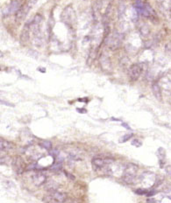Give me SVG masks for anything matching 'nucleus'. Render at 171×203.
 <instances>
[{"instance_id": "a878e982", "label": "nucleus", "mask_w": 171, "mask_h": 203, "mask_svg": "<svg viewBox=\"0 0 171 203\" xmlns=\"http://www.w3.org/2000/svg\"><path fill=\"white\" fill-rule=\"evenodd\" d=\"M64 174H65V175L67 176V178H68L69 179H70V180H75V179H76V177H75L72 173H69V172H66V171H64Z\"/></svg>"}, {"instance_id": "4468645a", "label": "nucleus", "mask_w": 171, "mask_h": 203, "mask_svg": "<svg viewBox=\"0 0 171 203\" xmlns=\"http://www.w3.org/2000/svg\"><path fill=\"white\" fill-rule=\"evenodd\" d=\"M152 91H153V94L155 96V97L159 100V101H161L162 100V95H161V87L158 83L155 82L153 83L152 85Z\"/></svg>"}, {"instance_id": "a211bd4d", "label": "nucleus", "mask_w": 171, "mask_h": 203, "mask_svg": "<svg viewBox=\"0 0 171 203\" xmlns=\"http://www.w3.org/2000/svg\"><path fill=\"white\" fill-rule=\"evenodd\" d=\"M58 188V185L51 180V181H48L45 184V189L49 191V192H54V191H56V189Z\"/></svg>"}, {"instance_id": "473e14b6", "label": "nucleus", "mask_w": 171, "mask_h": 203, "mask_svg": "<svg viewBox=\"0 0 171 203\" xmlns=\"http://www.w3.org/2000/svg\"><path fill=\"white\" fill-rule=\"evenodd\" d=\"M122 125H123L124 127H125L126 129H129V130H131V128H130L129 126H128L127 124H122Z\"/></svg>"}, {"instance_id": "f8f14e48", "label": "nucleus", "mask_w": 171, "mask_h": 203, "mask_svg": "<svg viewBox=\"0 0 171 203\" xmlns=\"http://www.w3.org/2000/svg\"><path fill=\"white\" fill-rule=\"evenodd\" d=\"M30 23L29 24H26L22 32H21V34H20V42L21 44H26L28 42L29 40V38H30Z\"/></svg>"}, {"instance_id": "cd10ccee", "label": "nucleus", "mask_w": 171, "mask_h": 203, "mask_svg": "<svg viewBox=\"0 0 171 203\" xmlns=\"http://www.w3.org/2000/svg\"><path fill=\"white\" fill-rule=\"evenodd\" d=\"M0 103L4 104V105H6V106H10V107H14V105H13L12 103H10L5 102V101H3V100H0Z\"/></svg>"}, {"instance_id": "ddd939ff", "label": "nucleus", "mask_w": 171, "mask_h": 203, "mask_svg": "<svg viewBox=\"0 0 171 203\" xmlns=\"http://www.w3.org/2000/svg\"><path fill=\"white\" fill-rule=\"evenodd\" d=\"M20 8V5L19 2L17 1V0H14V1L10 5V6H8L5 11H4V14L5 15H10L12 13H16L17 11Z\"/></svg>"}, {"instance_id": "9d476101", "label": "nucleus", "mask_w": 171, "mask_h": 203, "mask_svg": "<svg viewBox=\"0 0 171 203\" xmlns=\"http://www.w3.org/2000/svg\"><path fill=\"white\" fill-rule=\"evenodd\" d=\"M99 62H100V65L103 70L106 72H109L112 70V62H111L109 56H107L104 54H102L99 59Z\"/></svg>"}, {"instance_id": "423d86ee", "label": "nucleus", "mask_w": 171, "mask_h": 203, "mask_svg": "<svg viewBox=\"0 0 171 203\" xmlns=\"http://www.w3.org/2000/svg\"><path fill=\"white\" fill-rule=\"evenodd\" d=\"M142 72V67L140 64H133L128 69V75L132 81H135L139 79Z\"/></svg>"}, {"instance_id": "bb28decb", "label": "nucleus", "mask_w": 171, "mask_h": 203, "mask_svg": "<svg viewBox=\"0 0 171 203\" xmlns=\"http://www.w3.org/2000/svg\"><path fill=\"white\" fill-rule=\"evenodd\" d=\"M165 170H166L167 174L171 178V166H170V165H169V166H167L165 167Z\"/></svg>"}, {"instance_id": "72a5a7b5", "label": "nucleus", "mask_w": 171, "mask_h": 203, "mask_svg": "<svg viewBox=\"0 0 171 203\" xmlns=\"http://www.w3.org/2000/svg\"><path fill=\"white\" fill-rule=\"evenodd\" d=\"M2 56H3V53L0 51V57H2Z\"/></svg>"}, {"instance_id": "7c9ffc66", "label": "nucleus", "mask_w": 171, "mask_h": 203, "mask_svg": "<svg viewBox=\"0 0 171 203\" xmlns=\"http://www.w3.org/2000/svg\"><path fill=\"white\" fill-rule=\"evenodd\" d=\"M166 194H167V196L171 200V189H170V190H168L167 193H166Z\"/></svg>"}, {"instance_id": "412c9836", "label": "nucleus", "mask_w": 171, "mask_h": 203, "mask_svg": "<svg viewBox=\"0 0 171 203\" xmlns=\"http://www.w3.org/2000/svg\"><path fill=\"white\" fill-rule=\"evenodd\" d=\"M62 167V165H61V161L58 160L57 162H55L51 165V170L55 171V172H59Z\"/></svg>"}, {"instance_id": "20e7f679", "label": "nucleus", "mask_w": 171, "mask_h": 203, "mask_svg": "<svg viewBox=\"0 0 171 203\" xmlns=\"http://www.w3.org/2000/svg\"><path fill=\"white\" fill-rule=\"evenodd\" d=\"M37 0H29V1L21 6L16 12V16H15V18H16V21L17 22H21L22 20H24L27 17V15L28 14L29 11L33 7V5L36 4Z\"/></svg>"}, {"instance_id": "f03ea898", "label": "nucleus", "mask_w": 171, "mask_h": 203, "mask_svg": "<svg viewBox=\"0 0 171 203\" xmlns=\"http://www.w3.org/2000/svg\"><path fill=\"white\" fill-rule=\"evenodd\" d=\"M123 39H124V33L115 31L112 35H108L106 37V46L111 50H116L121 46Z\"/></svg>"}, {"instance_id": "1a4fd4ad", "label": "nucleus", "mask_w": 171, "mask_h": 203, "mask_svg": "<svg viewBox=\"0 0 171 203\" xmlns=\"http://www.w3.org/2000/svg\"><path fill=\"white\" fill-rule=\"evenodd\" d=\"M12 166H13L14 171H15L18 174L23 173V172L25 171V163H24L23 160L21 159L20 157H18V156L15 157L14 159H13V160H12Z\"/></svg>"}, {"instance_id": "f3484780", "label": "nucleus", "mask_w": 171, "mask_h": 203, "mask_svg": "<svg viewBox=\"0 0 171 203\" xmlns=\"http://www.w3.org/2000/svg\"><path fill=\"white\" fill-rule=\"evenodd\" d=\"M159 5L166 11H171V0H156Z\"/></svg>"}, {"instance_id": "7ed1b4c3", "label": "nucleus", "mask_w": 171, "mask_h": 203, "mask_svg": "<svg viewBox=\"0 0 171 203\" xmlns=\"http://www.w3.org/2000/svg\"><path fill=\"white\" fill-rule=\"evenodd\" d=\"M61 20L65 25H67L69 27H72L76 25V12L73 9L71 5L67 6L65 9L63 10L61 13Z\"/></svg>"}, {"instance_id": "6e6552de", "label": "nucleus", "mask_w": 171, "mask_h": 203, "mask_svg": "<svg viewBox=\"0 0 171 203\" xmlns=\"http://www.w3.org/2000/svg\"><path fill=\"white\" fill-rule=\"evenodd\" d=\"M114 160L112 159H104V158L98 157V158H94L92 160V166L95 168H99V167H103L104 166H107V165H111L112 163H113Z\"/></svg>"}, {"instance_id": "c85d7f7f", "label": "nucleus", "mask_w": 171, "mask_h": 203, "mask_svg": "<svg viewBox=\"0 0 171 203\" xmlns=\"http://www.w3.org/2000/svg\"><path fill=\"white\" fill-rule=\"evenodd\" d=\"M76 111L77 112H79V113H86V112H87V110L86 109H76Z\"/></svg>"}, {"instance_id": "4be33fe9", "label": "nucleus", "mask_w": 171, "mask_h": 203, "mask_svg": "<svg viewBox=\"0 0 171 203\" xmlns=\"http://www.w3.org/2000/svg\"><path fill=\"white\" fill-rule=\"evenodd\" d=\"M39 145L43 149H45V150H51L52 149V143L49 142V141H46V140L42 141L41 143L39 144Z\"/></svg>"}, {"instance_id": "f704fd0d", "label": "nucleus", "mask_w": 171, "mask_h": 203, "mask_svg": "<svg viewBox=\"0 0 171 203\" xmlns=\"http://www.w3.org/2000/svg\"><path fill=\"white\" fill-rule=\"evenodd\" d=\"M0 70H1V69H0Z\"/></svg>"}, {"instance_id": "5701e85b", "label": "nucleus", "mask_w": 171, "mask_h": 203, "mask_svg": "<svg viewBox=\"0 0 171 203\" xmlns=\"http://www.w3.org/2000/svg\"><path fill=\"white\" fill-rule=\"evenodd\" d=\"M134 137V134L133 133H129V134H125V135H124L123 137H121V139H119V143H125V142H126V141H128L131 138H133Z\"/></svg>"}, {"instance_id": "2f4dec72", "label": "nucleus", "mask_w": 171, "mask_h": 203, "mask_svg": "<svg viewBox=\"0 0 171 203\" xmlns=\"http://www.w3.org/2000/svg\"><path fill=\"white\" fill-rule=\"evenodd\" d=\"M146 202H156V200H154V199H148V200H146Z\"/></svg>"}, {"instance_id": "c756f323", "label": "nucleus", "mask_w": 171, "mask_h": 203, "mask_svg": "<svg viewBox=\"0 0 171 203\" xmlns=\"http://www.w3.org/2000/svg\"><path fill=\"white\" fill-rule=\"evenodd\" d=\"M166 50L171 53V43L168 44V45H167V46H166Z\"/></svg>"}, {"instance_id": "aec40b11", "label": "nucleus", "mask_w": 171, "mask_h": 203, "mask_svg": "<svg viewBox=\"0 0 171 203\" xmlns=\"http://www.w3.org/2000/svg\"><path fill=\"white\" fill-rule=\"evenodd\" d=\"M140 33L142 36L144 37H146L149 35V33H150V29H149V27L147 26V25H143L140 26Z\"/></svg>"}, {"instance_id": "39448f33", "label": "nucleus", "mask_w": 171, "mask_h": 203, "mask_svg": "<svg viewBox=\"0 0 171 203\" xmlns=\"http://www.w3.org/2000/svg\"><path fill=\"white\" fill-rule=\"evenodd\" d=\"M66 199L67 195L65 193L54 191L43 198V202H64L66 201Z\"/></svg>"}, {"instance_id": "f257e3e1", "label": "nucleus", "mask_w": 171, "mask_h": 203, "mask_svg": "<svg viewBox=\"0 0 171 203\" xmlns=\"http://www.w3.org/2000/svg\"><path fill=\"white\" fill-rule=\"evenodd\" d=\"M138 170H139V168L135 164L130 163V164L126 165V166L124 170L123 175H122L123 181L125 182L126 184H129V185L134 184L135 181L136 176H137Z\"/></svg>"}, {"instance_id": "2eb2a0df", "label": "nucleus", "mask_w": 171, "mask_h": 203, "mask_svg": "<svg viewBox=\"0 0 171 203\" xmlns=\"http://www.w3.org/2000/svg\"><path fill=\"white\" fill-rule=\"evenodd\" d=\"M157 156L159 158V162H160V166L161 168H163V165L165 163V159H166V151L164 148L160 147L157 150Z\"/></svg>"}, {"instance_id": "0eeeda50", "label": "nucleus", "mask_w": 171, "mask_h": 203, "mask_svg": "<svg viewBox=\"0 0 171 203\" xmlns=\"http://www.w3.org/2000/svg\"><path fill=\"white\" fill-rule=\"evenodd\" d=\"M156 179V176L155 173L151 172H145L141 175V183L146 187H150L155 185Z\"/></svg>"}, {"instance_id": "6ab92c4d", "label": "nucleus", "mask_w": 171, "mask_h": 203, "mask_svg": "<svg viewBox=\"0 0 171 203\" xmlns=\"http://www.w3.org/2000/svg\"><path fill=\"white\" fill-rule=\"evenodd\" d=\"M8 160H9V157H8V154L6 153V151L0 150V164L5 165L7 163Z\"/></svg>"}, {"instance_id": "dca6fc26", "label": "nucleus", "mask_w": 171, "mask_h": 203, "mask_svg": "<svg viewBox=\"0 0 171 203\" xmlns=\"http://www.w3.org/2000/svg\"><path fill=\"white\" fill-rule=\"evenodd\" d=\"M13 147V144L2 139L0 137V150H4V151H8L11 150Z\"/></svg>"}, {"instance_id": "9b49d317", "label": "nucleus", "mask_w": 171, "mask_h": 203, "mask_svg": "<svg viewBox=\"0 0 171 203\" xmlns=\"http://www.w3.org/2000/svg\"><path fill=\"white\" fill-rule=\"evenodd\" d=\"M32 179H33V182L34 184V186L36 187H40L43 184L46 183L47 181V176L42 173L40 172H38L36 173H34L32 177Z\"/></svg>"}, {"instance_id": "393cba45", "label": "nucleus", "mask_w": 171, "mask_h": 203, "mask_svg": "<svg viewBox=\"0 0 171 203\" xmlns=\"http://www.w3.org/2000/svg\"><path fill=\"white\" fill-rule=\"evenodd\" d=\"M132 145H133L134 146H136V147H140V146L142 145V142L140 141L139 139H134V140L132 141Z\"/></svg>"}, {"instance_id": "b1692460", "label": "nucleus", "mask_w": 171, "mask_h": 203, "mask_svg": "<svg viewBox=\"0 0 171 203\" xmlns=\"http://www.w3.org/2000/svg\"><path fill=\"white\" fill-rule=\"evenodd\" d=\"M135 193L140 195H145L148 193V190L146 188H138L137 190H135Z\"/></svg>"}]
</instances>
